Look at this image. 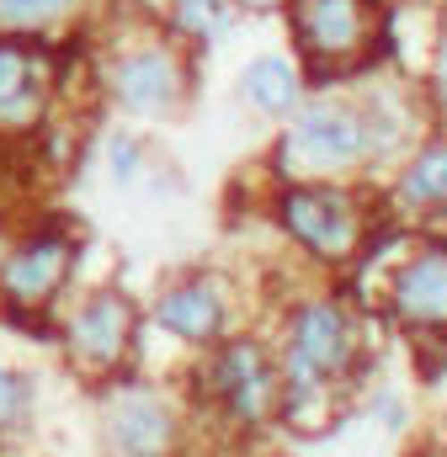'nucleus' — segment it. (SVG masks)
Segmentation results:
<instances>
[{"mask_svg": "<svg viewBox=\"0 0 447 457\" xmlns=\"http://www.w3.org/2000/svg\"><path fill=\"white\" fill-rule=\"evenodd\" d=\"M293 37L320 75L351 70L378 43V5L373 0H293Z\"/></svg>", "mask_w": 447, "mask_h": 457, "instance_id": "obj_1", "label": "nucleus"}, {"mask_svg": "<svg viewBox=\"0 0 447 457\" xmlns=\"http://www.w3.org/2000/svg\"><path fill=\"white\" fill-rule=\"evenodd\" d=\"M373 133L362 112L341 107V102H320V107H304L288 128V160L304 165V170H341V165H357L367 154Z\"/></svg>", "mask_w": 447, "mask_h": 457, "instance_id": "obj_2", "label": "nucleus"}, {"mask_svg": "<svg viewBox=\"0 0 447 457\" xmlns=\"http://www.w3.org/2000/svg\"><path fill=\"white\" fill-rule=\"evenodd\" d=\"M351 351H357V336H351V320L335 309V303H309L293 325V351H288V378H293V394L304 399L309 388L331 383L351 367Z\"/></svg>", "mask_w": 447, "mask_h": 457, "instance_id": "obj_3", "label": "nucleus"}, {"mask_svg": "<svg viewBox=\"0 0 447 457\" xmlns=\"http://www.w3.org/2000/svg\"><path fill=\"white\" fill-rule=\"evenodd\" d=\"M75 266V239L64 228H43L27 245H16L0 266V293L11 309H43Z\"/></svg>", "mask_w": 447, "mask_h": 457, "instance_id": "obj_4", "label": "nucleus"}, {"mask_svg": "<svg viewBox=\"0 0 447 457\" xmlns=\"http://www.w3.org/2000/svg\"><path fill=\"white\" fill-rule=\"evenodd\" d=\"M283 224L325 261H341L357 250V208L335 187H293L283 197Z\"/></svg>", "mask_w": 447, "mask_h": 457, "instance_id": "obj_5", "label": "nucleus"}, {"mask_svg": "<svg viewBox=\"0 0 447 457\" xmlns=\"http://www.w3.org/2000/svg\"><path fill=\"white\" fill-rule=\"evenodd\" d=\"M54 91V59L32 37H0V128H32Z\"/></svg>", "mask_w": 447, "mask_h": 457, "instance_id": "obj_6", "label": "nucleus"}, {"mask_svg": "<svg viewBox=\"0 0 447 457\" xmlns=\"http://www.w3.org/2000/svg\"><path fill=\"white\" fill-rule=\"evenodd\" d=\"M187 80H181V64L171 48L149 43V48H128L117 64H112V96L139 117H165L176 112Z\"/></svg>", "mask_w": 447, "mask_h": 457, "instance_id": "obj_7", "label": "nucleus"}, {"mask_svg": "<svg viewBox=\"0 0 447 457\" xmlns=\"http://www.w3.org/2000/svg\"><path fill=\"white\" fill-rule=\"evenodd\" d=\"M214 383H219V399L240 415V420H261L277 399V383H272V367L261 356V345L234 341L214 367Z\"/></svg>", "mask_w": 447, "mask_h": 457, "instance_id": "obj_8", "label": "nucleus"}, {"mask_svg": "<svg viewBox=\"0 0 447 457\" xmlns=\"http://www.w3.org/2000/svg\"><path fill=\"white\" fill-rule=\"evenodd\" d=\"M128 336H133V309H128L122 293H97V298H86V309H80L75 325H70L75 356L91 361V367H112V361L128 351Z\"/></svg>", "mask_w": 447, "mask_h": 457, "instance_id": "obj_9", "label": "nucleus"}, {"mask_svg": "<svg viewBox=\"0 0 447 457\" xmlns=\"http://www.w3.org/2000/svg\"><path fill=\"white\" fill-rule=\"evenodd\" d=\"M171 436H176V420L160 399L149 394H133V399H117L107 415V442L117 457H165L171 453Z\"/></svg>", "mask_w": 447, "mask_h": 457, "instance_id": "obj_10", "label": "nucleus"}, {"mask_svg": "<svg viewBox=\"0 0 447 457\" xmlns=\"http://www.w3.org/2000/svg\"><path fill=\"white\" fill-rule=\"evenodd\" d=\"M394 303L405 320L416 325H447V255L426 250L421 261H410L394 282Z\"/></svg>", "mask_w": 447, "mask_h": 457, "instance_id": "obj_11", "label": "nucleus"}, {"mask_svg": "<svg viewBox=\"0 0 447 457\" xmlns=\"http://www.w3.org/2000/svg\"><path fill=\"white\" fill-rule=\"evenodd\" d=\"M240 96H245L256 112H266V117L293 112V107H299V70H293L283 54H261V59L245 64V75H240Z\"/></svg>", "mask_w": 447, "mask_h": 457, "instance_id": "obj_12", "label": "nucleus"}, {"mask_svg": "<svg viewBox=\"0 0 447 457\" xmlns=\"http://www.w3.org/2000/svg\"><path fill=\"white\" fill-rule=\"evenodd\" d=\"M160 325L171 330V336H181V341H214L224 325V303L214 287H203V282H187V287H176L171 298H160Z\"/></svg>", "mask_w": 447, "mask_h": 457, "instance_id": "obj_13", "label": "nucleus"}, {"mask_svg": "<svg viewBox=\"0 0 447 457\" xmlns=\"http://www.w3.org/2000/svg\"><path fill=\"white\" fill-rule=\"evenodd\" d=\"M400 197L410 208H437L447 203V144H432L410 160V170L400 176Z\"/></svg>", "mask_w": 447, "mask_h": 457, "instance_id": "obj_14", "label": "nucleus"}, {"mask_svg": "<svg viewBox=\"0 0 447 457\" xmlns=\"http://www.w3.org/2000/svg\"><path fill=\"white\" fill-rule=\"evenodd\" d=\"M234 21V5L229 0H176V27L192 32V37H219Z\"/></svg>", "mask_w": 447, "mask_h": 457, "instance_id": "obj_15", "label": "nucleus"}, {"mask_svg": "<svg viewBox=\"0 0 447 457\" xmlns=\"http://www.w3.org/2000/svg\"><path fill=\"white\" fill-rule=\"evenodd\" d=\"M70 11H75V0H0V27L5 32H32V27H48Z\"/></svg>", "mask_w": 447, "mask_h": 457, "instance_id": "obj_16", "label": "nucleus"}, {"mask_svg": "<svg viewBox=\"0 0 447 457\" xmlns=\"http://www.w3.org/2000/svg\"><path fill=\"white\" fill-rule=\"evenodd\" d=\"M27 410H32V378L0 367V431H16L27 420Z\"/></svg>", "mask_w": 447, "mask_h": 457, "instance_id": "obj_17", "label": "nucleus"}, {"mask_svg": "<svg viewBox=\"0 0 447 457\" xmlns=\"http://www.w3.org/2000/svg\"><path fill=\"white\" fill-rule=\"evenodd\" d=\"M133 165H139V144H133V138H112V176L128 181Z\"/></svg>", "mask_w": 447, "mask_h": 457, "instance_id": "obj_18", "label": "nucleus"}, {"mask_svg": "<svg viewBox=\"0 0 447 457\" xmlns=\"http://www.w3.org/2000/svg\"><path fill=\"white\" fill-rule=\"evenodd\" d=\"M250 5H272V0H250Z\"/></svg>", "mask_w": 447, "mask_h": 457, "instance_id": "obj_19", "label": "nucleus"}, {"mask_svg": "<svg viewBox=\"0 0 447 457\" xmlns=\"http://www.w3.org/2000/svg\"><path fill=\"white\" fill-rule=\"evenodd\" d=\"M443 96H447V75H443Z\"/></svg>", "mask_w": 447, "mask_h": 457, "instance_id": "obj_20", "label": "nucleus"}]
</instances>
